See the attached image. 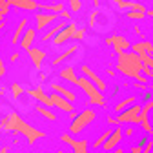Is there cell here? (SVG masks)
Here are the masks:
<instances>
[{
    "instance_id": "6da1fadb",
    "label": "cell",
    "mask_w": 153,
    "mask_h": 153,
    "mask_svg": "<svg viewBox=\"0 0 153 153\" xmlns=\"http://www.w3.org/2000/svg\"><path fill=\"white\" fill-rule=\"evenodd\" d=\"M7 117H9V120H7V124H6V128H4V129L22 133V135L27 139V142H29L31 146H33L38 139H40V137H44V133H42L40 129H36V128H33L31 124H27L26 120H22L20 115H16V113H9Z\"/></svg>"
},
{
    "instance_id": "7a4b0ae2",
    "label": "cell",
    "mask_w": 153,
    "mask_h": 153,
    "mask_svg": "<svg viewBox=\"0 0 153 153\" xmlns=\"http://www.w3.org/2000/svg\"><path fill=\"white\" fill-rule=\"evenodd\" d=\"M76 86H79V88L88 95L89 104H95V106H104V104H106L104 95L100 93V89H99L97 86L89 82V79H86V76H79V84H76Z\"/></svg>"
},
{
    "instance_id": "3957f363",
    "label": "cell",
    "mask_w": 153,
    "mask_h": 153,
    "mask_svg": "<svg viewBox=\"0 0 153 153\" xmlns=\"http://www.w3.org/2000/svg\"><path fill=\"white\" fill-rule=\"evenodd\" d=\"M93 120H95V111L93 109H84L82 113H79V117L71 122L69 131L76 135V133H80L86 126H89V122H93Z\"/></svg>"
},
{
    "instance_id": "277c9868",
    "label": "cell",
    "mask_w": 153,
    "mask_h": 153,
    "mask_svg": "<svg viewBox=\"0 0 153 153\" xmlns=\"http://www.w3.org/2000/svg\"><path fill=\"white\" fill-rule=\"evenodd\" d=\"M140 113H142V106L135 104V106H131L128 108L126 111H122L119 117H117V122H133V124H142V117H140Z\"/></svg>"
},
{
    "instance_id": "5b68a950",
    "label": "cell",
    "mask_w": 153,
    "mask_h": 153,
    "mask_svg": "<svg viewBox=\"0 0 153 153\" xmlns=\"http://www.w3.org/2000/svg\"><path fill=\"white\" fill-rule=\"evenodd\" d=\"M117 62L128 64V66H131L133 69L139 71V73H142V68H144V64H142V60H140V55L133 53V51H124V53H120Z\"/></svg>"
},
{
    "instance_id": "8992f818",
    "label": "cell",
    "mask_w": 153,
    "mask_h": 153,
    "mask_svg": "<svg viewBox=\"0 0 153 153\" xmlns=\"http://www.w3.org/2000/svg\"><path fill=\"white\" fill-rule=\"evenodd\" d=\"M106 44L113 46V51L117 53V55H120L124 51H131V44L128 42V38H124L122 35H111V36H108L106 38Z\"/></svg>"
},
{
    "instance_id": "52a82bcc",
    "label": "cell",
    "mask_w": 153,
    "mask_h": 153,
    "mask_svg": "<svg viewBox=\"0 0 153 153\" xmlns=\"http://www.w3.org/2000/svg\"><path fill=\"white\" fill-rule=\"evenodd\" d=\"M80 71H82V75L86 76V79H89V82H91V84H95V86H97V88L100 89V93H104V91H106V82H104V80H102L100 76H99L97 73H95L89 66L82 64V66H80Z\"/></svg>"
},
{
    "instance_id": "ba28073f",
    "label": "cell",
    "mask_w": 153,
    "mask_h": 153,
    "mask_svg": "<svg viewBox=\"0 0 153 153\" xmlns=\"http://www.w3.org/2000/svg\"><path fill=\"white\" fill-rule=\"evenodd\" d=\"M76 29H79V27H76L73 22H69V24H68V26H66V27H64L59 35H56V36L53 38V44H55V46H62L64 42H68L69 38H73V36H75Z\"/></svg>"
},
{
    "instance_id": "9c48e42d",
    "label": "cell",
    "mask_w": 153,
    "mask_h": 153,
    "mask_svg": "<svg viewBox=\"0 0 153 153\" xmlns=\"http://www.w3.org/2000/svg\"><path fill=\"white\" fill-rule=\"evenodd\" d=\"M60 139H62L66 144H69V146L73 148V153H89V151H88V140H86V139H82V140H75L71 135H68V133L60 135Z\"/></svg>"
},
{
    "instance_id": "30bf717a",
    "label": "cell",
    "mask_w": 153,
    "mask_h": 153,
    "mask_svg": "<svg viewBox=\"0 0 153 153\" xmlns=\"http://www.w3.org/2000/svg\"><path fill=\"white\" fill-rule=\"evenodd\" d=\"M122 139H124V131L120 129V126H117V128L113 129L111 137L108 139V142H106V144L102 146V148H104V151H113V149H117Z\"/></svg>"
},
{
    "instance_id": "8fae6325",
    "label": "cell",
    "mask_w": 153,
    "mask_h": 153,
    "mask_svg": "<svg viewBox=\"0 0 153 153\" xmlns=\"http://www.w3.org/2000/svg\"><path fill=\"white\" fill-rule=\"evenodd\" d=\"M56 18H59V15L56 13H36L35 16V20H36V31H40V29H46L48 26H51Z\"/></svg>"
},
{
    "instance_id": "7c38bea8",
    "label": "cell",
    "mask_w": 153,
    "mask_h": 153,
    "mask_svg": "<svg viewBox=\"0 0 153 153\" xmlns=\"http://www.w3.org/2000/svg\"><path fill=\"white\" fill-rule=\"evenodd\" d=\"M115 66H117V69L122 73V75H126V76H129V79H135L137 82H142V84H146V76L142 75V73H139V71H135V69H133L131 66H128V64H120V62H117V64H115Z\"/></svg>"
},
{
    "instance_id": "4fadbf2b",
    "label": "cell",
    "mask_w": 153,
    "mask_h": 153,
    "mask_svg": "<svg viewBox=\"0 0 153 153\" xmlns=\"http://www.w3.org/2000/svg\"><path fill=\"white\" fill-rule=\"evenodd\" d=\"M27 95H29V97H33V99H36V100L40 102L42 106H46V108H53L51 97H49V95H48V93H46L40 86L35 88V89H29V91H27Z\"/></svg>"
},
{
    "instance_id": "5bb4252c",
    "label": "cell",
    "mask_w": 153,
    "mask_h": 153,
    "mask_svg": "<svg viewBox=\"0 0 153 153\" xmlns=\"http://www.w3.org/2000/svg\"><path fill=\"white\" fill-rule=\"evenodd\" d=\"M49 97H51V102H53V108H60L62 111H66V113H73V102H69V100H66L64 97H60L59 93H49Z\"/></svg>"
},
{
    "instance_id": "9a60e30c",
    "label": "cell",
    "mask_w": 153,
    "mask_h": 153,
    "mask_svg": "<svg viewBox=\"0 0 153 153\" xmlns=\"http://www.w3.org/2000/svg\"><path fill=\"white\" fill-rule=\"evenodd\" d=\"M49 88H51V91L59 93L60 97H64V99H66V100H69V102H75V100H76L75 93H73L71 89L64 88V86H62V84H59V82H51V84H49Z\"/></svg>"
},
{
    "instance_id": "2e32d148",
    "label": "cell",
    "mask_w": 153,
    "mask_h": 153,
    "mask_svg": "<svg viewBox=\"0 0 153 153\" xmlns=\"http://www.w3.org/2000/svg\"><path fill=\"white\" fill-rule=\"evenodd\" d=\"M9 6H15L16 9H24V11H35L38 9V4L40 2H35V0H7Z\"/></svg>"
},
{
    "instance_id": "e0dca14e",
    "label": "cell",
    "mask_w": 153,
    "mask_h": 153,
    "mask_svg": "<svg viewBox=\"0 0 153 153\" xmlns=\"http://www.w3.org/2000/svg\"><path fill=\"white\" fill-rule=\"evenodd\" d=\"M27 55L31 56L33 66H35L36 69H40V66H42V60L46 59V51L38 49V48H29V49H27Z\"/></svg>"
},
{
    "instance_id": "ac0fdd59",
    "label": "cell",
    "mask_w": 153,
    "mask_h": 153,
    "mask_svg": "<svg viewBox=\"0 0 153 153\" xmlns=\"http://www.w3.org/2000/svg\"><path fill=\"white\" fill-rule=\"evenodd\" d=\"M68 26V22H64V20H60L59 24H55V26H51V29H48V31H44V35H42V40L44 42H48V40H53V38L59 35L64 27Z\"/></svg>"
},
{
    "instance_id": "d6986e66",
    "label": "cell",
    "mask_w": 153,
    "mask_h": 153,
    "mask_svg": "<svg viewBox=\"0 0 153 153\" xmlns=\"http://www.w3.org/2000/svg\"><path fill=\"white\" fill-rule=\"evenodd\" d=\"M131 51L137 53V55H144V53L153 55V44L149 40H140V42H137V44L131 46Z\"/></svg>"
},
{
    "instance_id": "ffe728a7",
    "label": "cell",
    "mask_w": 153,
    "mask_h": 153,
    "mask_svg": "<svg viewBox=\"0 0 153 153\" xmlns=\"http://www.w3.org/2000/svg\"><path fill=\"white\" fill-rule=\"evenodd\" d=\"M59 76H60V79H64V80H68L69 84H79V76H76L75 68H73L71 64H69V66H66L64 69H60Z\"/></svg>"
},
{
    "instance_id": "44dd1931",
    "label": "cell",
    "mask_w": 153,
    "mask_h": 153,
    "mask_svg": "<svg viewBox=\"0 0 153 153\" xmlns=\"http://www.w3.org/2000/svg\"><path fill=\"white\" fill-rule=\"evenodd\" d=\"M35 36H36V27H27L26 29V33H24V36H22V40H20V46L27 51L29 48H33L31 44H33V40H35Z\"/></svg>"
},
{
    "instance_id": "7402d4cb",
    "label": "cell",
    "mask_w": 153,
    "mask_h": 153,
    "mask_svg": "<svg viewBox=\"0 0 153 153\" xmlns=\"http://www.w3.org/2000/svg\"><path fill=\"white\" fill-rule=\"evenodd\" d=\"M26 29H27V18H20V22H18V26H16V29H15V35H13V38H11V42H13V44L20 42L22 36H24V33H26Z\"/></svg>"
},
{
    "instance_id": "603a6c76",
    "label": "cell",
    "mask_w": 153,
    "mask_h": 153,
    "mask_svg": "<svg viewBox=\"0 0 153 153\" xmlns=\"http://www.w3.org/2000/svg\"><path fill=\"white\" fill-rule=\"evenodd\" d=\"M38 9H42V13H56L60 15L64 11V4L56 2V4H38Z\"/></svg>"
},
{
    "instance_id": "cb8c5ba5",
    "label": "cell",
    "mask_w": 153,
    "mask_h": 153,
    "mask_svg": "<svg viewBox=\"0 0 153 153\" xmlns=\"http://www.w3.org/2000/svg\"><path fill=\"white\" fill-rule=\"evenodd\" d=\"M76 49H79L76 46H69L68 49H64V51H62V53H60V55H59V56H56V59H55V60L51 62V66H59L60 62H64L66 59H69V56H71V55H73V53H75Z\"/></svg>"
},
{
    "instance_id": "d4e9b609",
    "label": "cell",
    "mask_w": 153,
    "mask_h": 153,
    "mask_svg": "<svg viewBox=\"0 0 153 153\" xmlns=\"http://www.w3.org/2000/svg\"><path fill=\"white\" fill-rule=\"evenodd\" d=\"M135 102H137V99H135V97H126L124 100H120L117 106H115V111H117V113L120 115V113H122V111H126L128 108L135 106Z\"/></svg>"
},
{
    "instance_id": "484cf974",
    "label": "cell",
    "mask_w": 153,
    "mask_h": 153,
    "mask_svg": "<svg viewBox=\"0 0 153 153\" xmlns=\"http://www.w3.org/2000/svg\"><path fill=\"white\" fill-rule=\"evenodd\" d=\"M35 109L40 113L44 119H48V120H51V122H55V120H56V115H55L49 108H46V106H35Z\"/></svg>"
},
{
    "instance_id": "4316f807",
    "label": "cell",
    "mask_w": 153,
    "mask_h": 153,
    "mask_svg": "<svg viewBox=\"0 0 153 153\" xmlns=\"http://www.w3.org/2000/svg\"><path fill=\"white\" fill-rule=\"evenodd\" d=\"M111 133H113V129H108V131H104L102 135H100V137H99L97 140L93 142V146H95V148H102V146H104V144L108 142V139L111 137Z\"/></svg>"
},
{
    "instance_id": "83f0119b",
    "label": "cell",
    "mask_w": 153,
    "mask_h": 153,
    "mask_svg": "<svg viewBox=\"0 0 153 153\" xmlns=\"http://www.w3.org/2000/svg\"><path fill=\"white\" fill-rule=\"evenodd\" d=\"M151 109H153V99H151V100H146V104L142 106V113H140V117H142V119H146V117H148V113H149Z\"/></svg>"
},
{
    "instance_id": "f1b7e54d",
    "label": "cell",
    "mask_w": 153,
    "mask_h": 153,
    "mask_svg": "<svg viewBox=\"0 0 153 153\" xmlns=\"http://www.w3.org/2000/svg\"><path fill=\"white\" fill-rule=\"evenodd\" d=\"M146 16V13H140V11H128V18L129 20H142Z\"/></svg>"
},
{
    "instance_id": "f546056e",
    "label": "cell",
    "mask_w": 153,
    "mask_h": 153,
    "mask_svg": "<svg viewBox=\"0 0 153 153\" xmlns=\"http://www.w3.org/2000/svg\"><path fill=\"white\" fill-rule=\"evenodd\" d=\"M146 144H148V137H146V139H142V142H140V144H137L135 148H131V149H129V153H142V149H144V146H146Z\"/></svg>"
},
{
    "instance_id": "4dcf8cb0",
    "label": "cell",
    "mask_w": 153,
    "mask_h": 153,
    "mask_svg": "<svg viewBox=\"0 0 153 153\" xmlns=\"http://www.w3.org/2000/svg\"><path fill=\"white\" fill-rule=\"evenodd\" d=\"M69 9L75 11V13H79L82 9V4H80V0H69Z\"/></svg>"
},
{
    "instance_id": "1f68e13d",
    "label": "cell",
    "mask_w": 153,
    "mask_h": 153,
    "mask_svg": "<svg viewBox=\"0 0 153 153\" xmlns=\"http://www.w3.org/2000/svg\"><path fill=\"white\" fill-rule=\"evenodd\" d=\"M11 91H13V95H15V99H16V97H20V95L24 93V89H22L20 84H11Z\"/></svg>"
},
{
    "instance_id": "d6a6232c",
    "label": "cell",
    "mask_w": 153,
    "mask_h": 153,
    "mask_svg": "<svg viewBox=\"0 0 153 153\" xmlns=\"http://www.w3.org/2000/svg\"><path fill=\"white\" fill-rule=\"evenodd\" d=\"M142 128H144V131L148 133V135H151V133H153V128H151V124H149V120H148V117L142 120V124H140Z\"/></svg>"
},
{
    "instance_id": "836d02e7",
    "label": "cell",
    "mask_w": 153,
    "mask_h": 153,
    "mask_svg": "<svg viewBox=\"0 0 153 153\" xmlns=\"http://www.w3.org/2000/svg\"><path fill=\"white\" fill-rule=\"evenodd\" d=\"M86 36V29H82V27H79V29H76V33H75V40H82V38Z\"/></svg>"
},
{
    "instance_id": "e575fe53",
    "label": "cell",
    "mask_w": 153,
    "mask_h": 153,
    "mask_svg": "<svg viewBox=\"0 0 153 153\" xmlns=\"http://www.w3.org/2000/svg\"><path fill=\"white\" fill-rule=\"evenodd\" d=\"M142 75L146 76V79H148V76H149V79H153V68L144 66V68H142Z\"/></svg>"
},
{
    "instance_id": "d590c367",
    "label": "cell",
    "mask_w": 153,
    "mask_h": 153,
    "mask_svg": "<svg viewBox=\"0 0 153 153\" xmlns=\"http://www.w3.org/2000/svg\"><path fill=\"white\" fill-rule=\"evenodd\" d=\"M97 15H99V11H93L89 15V27H95V18H97Z\"/></svg>"
},
{
    "instance_id": "8d00e7d4",
    "label": "cell",
    "mask_w": 153,
    "mask_h": 153,
    "mask_svg": "<svg viewBox=\"0 0 153 153\" xmlns=\"http://www.w3.org/2000/svg\"><path fill=\"white\" fill-rule=\"evenodd\" d=\"M151 149H153V140H148V144L144 146L142 153H151Z\"/></svg>"
},
{
    "instance_id": "74e56055",
    "label": "cell",
    "mask_w": 153,
    "mask_h": 153,
    "mask_svg": "<svg viewBox=\"0 0 153 153\" xmlns=\"http://www.w3.org/2000/svg\"><path fill=\"white\" fill-rule=\"evenodd\" d=\"M59 16H60V18H64V20H69V18H71V13H69V11H66V9H64V11H62V13H60V15H59Z\"/></svg>"
},
{
    "instance_id": "f35d334b",
    "label": "cell",
    "mask_w": 153,
    "mask_h": 153,
    "mask_svg": "<svg viewBox=\"0 0 153 153\" xmlns=\"http://www.w3.org/2000/svg\"><path fill=\"white\" fill-rule=\"evenodd\" d=\"M4 75H6V66L2 62V56H0V76H4Z\"/></svg>"
},
{
    "instance_id": "ab89813d",
    "label": "cell",
    "mask_w": 153,
    "mask_h": 153,
    "mask_svg": "<svg viewBox=\"0 0 153 153\" xmlns=\"http://www.w3.org/2000/svg\"><path fill=\"white\" fill-rule=\"evenodd\" d=\"M106 122H108V124H111V126H117V124H119V122H117V119H113V117H108V119H106Z\"/></svg>"
},
{
    "instance_id": "60d3db41",
    "label": "cell",
    "mask_w": 153,
    "mask_h": 153,
    "mask_svg": "<svg viewBox=\"0 0 153 153\" xmlns=\"http://www.w3.org/2000/svg\"><path fill=\"white\" fill-rule=\"evenodd\" d=\"M133 86H135V88H139V89H146V91H148L146 84H142V82H133Z\"/></svg>"
},
{
    "instance_id": "b9f144b4",
    "label": "cell",
    "mask_w": 153,
    "mask_h": 153,
    "mask_svg": "<svg viewBox=\"0 0 153 153\" xmlns=\"http://www.w3.org/2000/svg\"><path fill=\"white\" fill-rule=\"evenodd\" d=\"M133 29H135V33H137V35H139L140 38H144V35H142V31H140V27H139V26H135Z\"/></svg>"
},
{
    "instance_id": "7bdbcfd3",
    "label": "cell",
    "mask_w": 153,
    "mask_h": 153,
    "mask_svg": "<svg viewBox=\"0 0 153 153\" xmlns=\"http://www.w3.org/2000/svg\"><path fill=\"white\" fill-rule=\"evenodd\" d=\"M124 135H126V137H131V135H133V128H128V129L124 131Z\"/></svg>"
},
{
    "instance_id": "ee69618b",
    "label": "cell",
    "mask_w": 153,
    "mask_h": 153,
    "mask_svg": "<svg viewBox=\"0 0 153 153\" xmlns=\"http://www.w3.org/2000/svg\"><path fill=\"white\" fill-rule=\"evenodd\" d=\"M16 60H18V53H13L11 55V62H16Z\"/></svg>"
},
{
    "instance_id": "f6af8a7d",
    "label": "cell",
    "mask_w": 153,
    "mask_h": 153,
    "mask_svg": "<svg viewBox=\"0 0 153 153\" xmlns=\"http://www.w3.org/2000/svg\"><path fill=\"white\" fill-rule=\"evenodd\" d=\"M111 153H124V149H122V148H120V146H119V148H117V149H113V151H111Z\"/></svg>"
},
{
    "instance_id": "bcb514c9",
    "label": "cell",
    "mask_w": 153,
    "mask_h": 153,
    "mask_svg": "<svg viewBox=\"0 0 153 153\" xmlns=\"http://www.w3.org/2000/svg\"><path fill=\"white\" fill-rule=\"evenodd\" d=\"M146 15H148V16H153V9H148V11H146Z\"/></svg>"
},
{
    "instance_id": "7dc6e473",
    "label": "cell",
    "mask_w": 153,
    "mask_h": 153,
    "mask_svg": "<svg viewBox=\"0 0 153 153\" xmlns=\"http://www.w3.org/2000/svg\"><path fill=\"white\" fill-rule=\"evenodd\" d=\"M91 2H93V6H95V7H99V0H91Z\"/></svg>"
},
{
    "instance_id": "c3c4849f",
    "label": "cell",
    "mask_w": 153,
    "mask_h": 153,
    "mask_svg": "<svg viewBox=\"0 0 153 153\" xmlns=\"http://www.w3.org/2000/svg\"><path fill=\"white\" fill-rule=\"evenodd\" d=\"M0 153H9V149L7 148H2V149H0Z\"/></svg>"
},
{
    "instance_id": "681fc988",
    "label": "cell",
    "mask_w": 153,
    "mask_h": 153,
    "mask_svg": "<svg viewBox=\"0 0 153 153\" xmlns=\"http://www.w3.org/2000/svg\"><path fill=\"white\" fill-rule=\"evenodd\" d=\"M6 2H7V0H0V9H2V6H4Z\"/></svg>"
},
{
    "instance_id": "f907efd6",
    "label": "cell",
    "mask_w": 153,
    "mask_h": 153,
    "mask_svg": "<svg viewBox=\"0 0 153 153\" xmlns=\"http://www.w3.org/2000/svg\"><path fill=\"white\" fill-rule=\"evenodd\" d=\"M4 26H6V22L2 20V22H0V29H4Z\"/></svg>"
},
{
    "instance_id": "816d5d0a",
    "label": "cell",
    "mask_w": 153,
    "mask_h": 153,
    "mask_svg": "<svg viewBox=\"0 0 153 153\" xmlns=\"http://www.w3.org/2000/svg\"><path fill=\"white\" fill-rule=\"evenodd\" d=\"M38 153H46V151H38Z\"/></svg>"
},
{
    "instance_id": "f5cc1de1",
    "label": "cell",
    "mask_w": 153,
    "mask_h": 153,
    "mask_svg": "<svg viewBox=\"0 0 153 153\" xmlns=\"http://www.w3.org/2000/svg\"><path fill=\"white\" fill-rule=\"evenodd\" d=\"M35 2H40V0H35Z\"/></svg>"
}]
</instances>
